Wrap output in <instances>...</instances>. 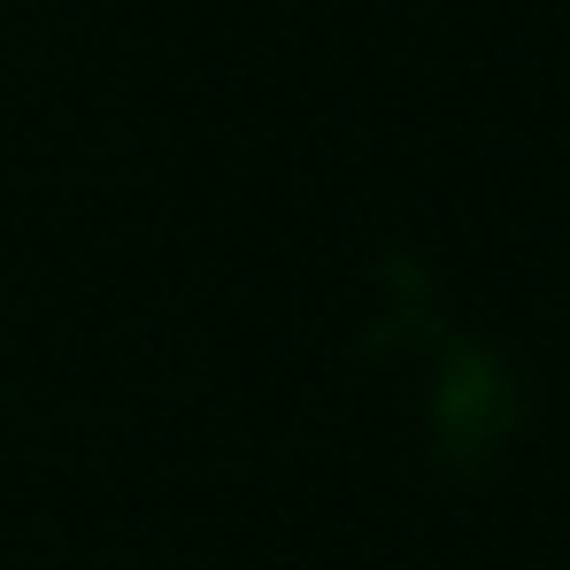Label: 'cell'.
Returning <instances> with one entry per match:
<instances>
[]
</instances>
